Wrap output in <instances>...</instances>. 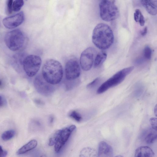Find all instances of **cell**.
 <instances>
[{"instance_id": "1", "label": "cell", "mask_w": 157, "mask_h": 157, "mask_svg": "<svg viewBox=\"0 0 157 157\" xmlns=\"http://www.w3.org/2000/svg\"><path fill=\"white\" fill-rule=\"evenodd\" d=\"M114 36L111 28L103 23L97 24L93 29L92 41L99 49L104 50L109 48L113 43Z\"/></svg>"}, {"instance_id": "2", "label": "cell", "mask_w": 157, "mask_h": 157, "mask_svg": "<svg viewBox=\"0 0 157 157\" xmlns=\"http://www.w3.org/2000/svg\"><path fill=\"white\" fill-rule=\"evenodd\" d=\"M42 75L44 79L49 83L52 85L58 84L63 76L61 64L54 59H48L43 67Z\"/></svg>"}, {"instance_id": "3", "label": "cell", "mask_w": 157, "mask_h": 157, "mask_svg": "<svg viewBox=\"0 0 157 157\" xmlns=\"http://www.w3.org/2000/svg\"><path fill=\"white\" fill-rule=\"evenodd\" d=\"M134 69V67L131 66L124 68L117 72L101 84L98 89L97 93L98 94H102L110 88L120 84Z\"/></svg>"}, {"instance_id": "4", "label": "cell", "mask_w": 157, "mask_h": 157, "mask_svg": "<svg viewBox=\"0 0 157 157\" xmlns=\"http://www.w3.org/2000/svg\"><path fill=\"white\" fill-rule=\"evenodd\" d=\"M26 38L23 32L19 29L12 30L6 33L5 37V43L10 50L16 51L24 45Z\"/></svg>"}, {"instance_id": "5", "label": "cell", "mask_w": 157, "mask_h": 157, "mask_svg": "<svg viewBox=\"0 0 157 157\" xmlns=\"http://www.w3.org/2000/svg\"><path fill=\"white\" fill-rule=\"evenodd\" d=\"M100 14L101 18L106 21L116 19L119 15V12L113 1L103 0L99 4Z\"/></svg>"}, {"instance_id": "6", "label": "cell", "mask_w": 157, "mask_h": 157, "mask_svg": "<svg viewBox=\"0 0 157 157\" xmlns=\"http://www.w3.org/2000/svg\"><path fill=\"white\" fill-rule=\"evenodd\" d=\"M42 63L41 58L36 55H30L26 57L23 61L24 70L27 75L34 76L40 69Z\"/></svg>"}, {"instance_id": "7", "label": "cell", "mask_w": 157, "mask_h": 157, "mask_svg": "<svg viewBox=\"0 0 157 157\" xmlns=\"http://www.w3.org/2000/svg\"><path fill=\"white\" fill-rule=\"evenodd\" d=\"M80 72V66L78 59L75 57H71L65 64L66 78L69 80L75 79L79 76Z\"/></svg>"}, {"instance_id": "8", "label": "cell", "mask_w": 157, "mask_h": 157, "mask_svg": "<svg viewBox=\"0 0 157 157\" xmlns=\"http://www.w3.org/2000/svg\"><path fill=\"white\" fill-rule=\"evenodd\" d=\"M96 53V50L92 47L86 48L82 52L80 58V64L83 70L88 71L92 68Z\"/></svg>"}, {"instance_id": "9", "label": "cell", "mask_w": 157, "mask_h": 157, "mask_svg": "<svg viewBox=\"0 0 157 157\" xmlns=\"http://www.w3.org/2000/svg\"><path fill=\"white\" fill-rule=\"evenodd\" d=\"M34 86L40 94L45 96L51 94L54 90V87L47 82L40 75H37L34 80Z\"/></svg>"}, {"instance_id": "10", "label": "cell", "mask_w": 157, "mask_h": 157, "mask_svg": "<svg viewBox=\"0 0 157 157\" xmlns=\"http://www.w3.org/2000/svg\"><path fill=\"white\" fill-rule=\"evenodd\" d=\"M76 126L71 125L57 130L58 133V140L55 145V150L58 152L66 143L72 132L75 129Z\"/></svg>"}, {"instance_id": "11", "label": "cell", "mask_w": 157, "mask_h": 157, "mask_svg": "<svg viewBox=\"0 0 157 157\" xmlns=\"http://www.w3.org/2000/svg\"><path fill=\"white\" fill-rule=\"evenodd\" d=\"M24 13L21 11L13 16L5 18L2 23L6 28L13 29L21 25L24 21Z\"/></svg>"}, {"instance_id": "12", "label": "cell", "mask_w": 157, "mask_h": 157, "mask_svg": "<svg viewBox=\"0 0 157 157\" xmlns=\"http://www.w3.org/2000/svg\"><path fill=\"white\" fill-rule=\"evenodd\" d=\"M113 153L112 147L106 142L102 141L100 142L98 152L99 157H110Z\"/></svg>"}, {"instance_id": "13", "label": "cell", "mask_w": 157, "mask_h": 157, "mask_svg": "<svg viewBox=\"0 0 157 157\" xmlns=\"http://www.w3.org/2000/svg\"><path fill=\"white\" fill-rule=\"evenodd\" d=\"M154 153L148 146H142L137 148L134 153V157H153Z\"/></svg>"}, {"instance_id": "14", "label": "cell", "mask_w": 157, "mask_h": 157, "mask_svg": "<svg viewBox=\"0 0 157 157\" xmlns=\"http://www.w3.org/2000/svg\"><path fill=\"white\" fill-rule=\"evenodd\" d=\"M141 3L148 13L152 15L157 14V0H141Z\"/></svg>"}, {"instance_id": "15", "label": "cell", "mask_w": 157, "mask_h": 157, "mask_svg": "<svg viewBox=\"0 0 157 157\" xmlns=\"http://www.w3.org/2000/svg\"><path fill=\"white\" fill-rule=\"evenodd\" d=\"M142 138L145 142L147 144H151L157 139V130L152 128L146 131L143 135Z\"/></svg>"}, {"instance_id": "16", "label": "cell", "mask_w": 157, "mask_h": 157, "mask_svg": "<svg viewBox=\"0 0 157 157\" xmlns=\"http://www.w3.org/2000/svg\"><path fill=\"white\" fill-rule=\"evenodd\" d=\"M37 144L36 140H32L19 148L16 152L17 154L20 155L25 154L35 148Z\"/></svg>"}, {"instance_id": "17", "label": "cell", "mask_w": 157, "mask_h": 157, "mask_svg": "<svg viewBox=\"0 0 157 157\" xmlns=\"http://www.w3.org/2000/svg\"><path fill=\"white\" fill-rule=\"evenodd\" d=\"M98 152L93 148L86 147L81 151L79 157H98Z\"/></svg>"}, {"instance_id": "18", "label": "cell", "mask_w": 157, "mask_h": 157, "mask_svg": "<svg viewBox=\"0 0 157 157\" xmlns=\"http://www.w3.org/2000/svg\"><path fill=\"white\" fill-rule=\"evenodd\" d=\"M106 53L104 51H101L96 56L94 61V67L96 68L102 64L107 58Z\"/></svg>"}, {"instance_id": "19", "label": "cell", "mask_w": 157, "mask_h": 157, "mask_svg": "<svg viewBox=\"0 0 157 157\" xmlns=\"http://www.w3.org/2000/svg\"><path fill=\"white\" fill-rule=\"evenodd\" d=\"M15 131L13 129L6 131L2 135L1 138L4 141H7L13 138L15 136Z\"/></svg>"}, {"instance_id": "20", "label": "cell", "mask_w": 157, "mask_h": 157, "mask_svg": "<svg viewBox=\"0 0 157 157\" xmlns=\"http://www.w3.org/2000/svg\"><path fill=\"white\" fill-rule=\"evenodd\" d=\"M24 2L22 0H16L13 3V10L15 12H18L23 6Z\"/></svg>"}, {"instance_id": "21", "label": "cell", "mask_w": 157, "mask_h": 157, "mask_svg": "<svg viewBox=\"0 0 157 157\" xmlns=\"http://www.w3.org/2000/svg\"><path fill=\"white\" fill-rule=\"evenodd\" d=\"M69 117L77 122L81 121L82 118L80 114L75 110L71 112L69 114Z\"/></svg>"}, {"instance_id": "22", "label": "cell", "mask_w": 157, "mask_h": 157, "mask_svg": "<svg viewBox=\"0 0 157 157\" xmlns=\"http://www.w3.org/2000/svg\"><path fill=\"white\" fill-rule=\"evenodd\" d=\"M152 50L151 48L147 46L144 48V56L147 59H150L151 58Z\"/></svg>"}, {"instance_id": "23", "label": "cell", "mask_w": 157, "mask_h": 157, "mask_svg": "<svg viewBox=\"0 0 157 157\" xmlns=\"http://www.w3.org/2000/svg\"><path fill=\"white\" fill-rule=\"evenodd\" d=\"M13 1L12 0H9L7 1V12L8 14H11L13 11Z\"/></svg>"}, {"instance_id": "24", "label": "cell", "mask_w": 157, "mask_h": 157, "mask_svg": "<svg viewBox=\"0 0 157 157\" xmlns=\"http://www.w3.org/2000/svg\"><path fill=\"white\" fill-rule=\"evenodd\" d=\"M149 121L151 125V128L157 130V119L156 118L152 117L149 120Z\"/></svg>"}, {"instance_id": "25", "label": "cell", "mask_w": 157, "mask_h": 157, "mask_svg": "<svg viewBox=\"0 0 157 157\" xmlns=\"http://www.w3.org/2000/svg\"><path fill=\"white\" fill-rule=\"evenodd\" d=\"M100 79L97 78L94 79L92 82L89 83L87 86V87L88 88H91L95 86L99 82Z\"/></svg>"}, {"instance_id": "26", "label": "cell", "mask_w": 157, "mask_h": 157, "mask_svg": "<svg viewBox=\"0 0 157 157\" xmlns=\"http://www.w3.org/2000/svg\"><path fill=\"white\" fill-rule=\"evenodd\" d=\"M141 13V12L139 9H136L135 10L134 14V17L135 21L136 22H138L139 16Z\"/></svg>"}, {"instance_id": "27", "label": "cell", "mask_w": 157, "mask_h": 157, "mask_svg": "<svg viewBox=\"0 0 157 157\" xmlns=\"http://www.w3.org/2000/svg\"><path fill=\"white\" fill-rule=\"evenodd\" d=\"M138 22L141 26H143L144 25L145 23V19L142 13L140 14L139 16Z\"/></svg>"}, {"instance_id": "28", "label": "cell", "mask_w": 157, "mask_h": 157, "mask_svg": "<svg viewBox=\"0 0 157 157\" xmlns=\"http://www.w3.org/2000/svg\"><path fill=\"white\" fill-rule=\"evenodd\" d=\"M7 155V151L3 150L2 146L0 145V157H6Z\"/></svg>"}, {"instance_id": "29", "label": "cell", "mask_w": 157, "mask_h": 157, "mask_svg": "<svg viewBox=\"0 0 157 157\" xmlns=\"http://www.w3.org/2000/svg\"><path fill=\"white\" fill-rule=\"evenodd\" d=\"M147 26L145 27L143 30H142L141 32V35L142 36H144L147 33Z\"/></svg>"}, {"instance_id": "30", "label": "cell", "mask_w": 157, "mask_h": 157, "mask_svg": "<svg viewBox=\"0 0 157 157\" xmlns=\"http://www.w3.org/2000/svg\"><path fill=\"white\" fill-rule=\"evenodd\" d=\"M34 102L36 104L39 105H43L44 102L41 100L39 99H36L34 100Z\"/></svg>"}, {"instance_id": "31", "label": "cell", "mask_w": 157, "mask_h": 157, "mask_svg": "<svg viewBox=\"0 0 157 157\" xmlns=\"http://www.w3.org/2000/svg\"><path fill=\"white\" fill-rule=\"evenodd\" d=\"M54 117L53 115H51L49 118V123L50 124H52L54 121Z\"/></svg>"}, {"instance_id": "32", "label": "cell", "mask_w": 157, "mask_h": 157, "mask_svg": "<svg viewBox=\"0 0 157 157\" xmlns=\"http://www.w3.org/2000/svg\"><path fill=\"white\" fill-rule=\"evenodd\" d=\"M3 105V101L2 97L0 96V106H2Z\"/></svg>"}, {"instance_id": "33", "label": "cell", "mask_w": 157, "mask_h": 157, "mask_svg": "<svg viewBox=\"0 0 157 157\" xmlns=\"http://www.w3.org/2000/svg\"><path fill=\"white\" fill-rule=\"evenodd\" d=\"M154 113L155 115L156 116H157V105H155V107L154 109Z\"/></svg>"}, {"instance_id": "34", "label": "cell", "mask_w": 157, "mask_h": 157, "mask_svg": "<svg viewBox=\"0 0 157 157\" xmlns=\"http://www.w3.org/2000/svg\"><path fill=\"white\" fill-rule=\"evenodd\" d=\"M115 157H124L122 155H119L116 156Z\"/></svg>"}, {"instance_id": "35", "label": "cell", "mask_w": 157, "mask_h": 157, "mask_svg": "<svg viewBox=\"0 0 157 157\" xmlns=\"http://www.w3.org/2000/svg\"><path fill=\"white\" fill-rule=\"evenodd\" d=\"M2 85V82L1 80L0 79V87Z\"/></svg>"}, {"instance_id": "36", "label": "cell", "mask_w": 157, "mask_h": 157, "mask_svg": "<svg viewBox=\"0 0 157 157\" xmlns=\"http://www.w3.org/2000/svg\"><path fill=\"white\" fill-rule=\"evenodd\" d=\"M40 157H46V156L45 155H41Z\"/></svg>"}]
</instances>
